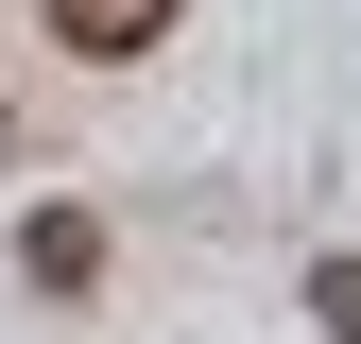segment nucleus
Wrapping results in <instances>:
<instances>
[{"instance_id":"1","label":"nucleus","mask_w":361,"mask_h":344,"mask_svg":"<svg viewBox=\"0 0 361 344\" xmlns=\"http://www.w3.org/2000/svg\"><path fill=\"white\" fill-rule=\"evenodd\" d=\"M172 35V0H52V52H86V69H138Z\"/></svg>"},{"instance_id":"2","label":"nucleus","mask_w":361,"mask_h":344,"mask_svg":"<svg viewBox=\"0 0 361 344\" xmlns=\"http://www.w3.org/2000/svg\"><path fill=\"white\" fill-rule=\"evenodd\" d=\"M18 258H35V293H86V276H104V224H86V207H35Z\"/></svg>"},{"instance_id":"3","label":"nucleus","mask_w":361,"mask_h":344,"mask_svg":"<svg viewBox=\"0 0 361 344\" xmlns=\"http://www.w3.org/2000/svg\"><path fill=\"white\" fill-rule=\"evenodd\" d=\"M310 327H327V344H361V258H310Z\"/></svg>"},{"instance_id":"4","label":"nucleus","mask_w":361,"mask_h":344,"mask_svg":"<svg viewBox=\"0 0 361 344\" xmlns=\"http://www.w3.org/2000/svg\"><path fill=\"white\" fill-rule=\"evenodd\" d=\"M0 155H18V121H0Z\"/></svg>"}]
</instances>
